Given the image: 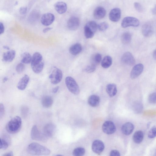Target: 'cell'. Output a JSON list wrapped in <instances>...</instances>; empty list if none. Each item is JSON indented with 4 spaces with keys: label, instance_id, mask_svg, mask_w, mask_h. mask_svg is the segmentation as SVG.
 Masks as SVG:
<instances>
[{
    "label": "cell",
    "instance_id": "obj_1",
    "mask_svg": "<svg viewBox=\"0 0 156 156\" xmlns=\"http://www.w3.org/2000/svg\"><path fill=\"white\" fill-rule=\"evenodd\" d=\"M27 150L30 154L32 155H48L51 153L48 148L36 142H33L29 144Z\"/></svg>",
    "mask_w": 156,
    "mask_h": 156
},
{
    "label": "cell",
    "instance_id": "obj_2",
    "mask_svg": "<svg viewBox=\"0 0 156 156\" xmlns=\"http://www.w3.org/2000/svg\"><path fill=\"white\" fill-rule=\"evenodd\" d=\"M44 62L41 55L38 52H35L32 56L31 62V68L36 73H39L42 70Z\"/></svg>",
    "mask_w": 156,
    "mask_h": 156
},
{
    "label": "cell",
    "instance_id": "obj_3",
    "mask_svg": "<svg viewBox=\"0 0 156 156\" xmlns=\"http://www.w3.org/2000/svg\"><path fill=\"white\" fill-rule=\"evenodd\" d=\"M21 125V119L19 116H16L8 122L6 125V129L9 133L12 134L16 133L20 130Z\"/></svg>",
    "mask_w": 156,
    "mask_h": 156
},
{
    "label": "cell",
    "instance_id": "obj_4",
    "mask_svg": "<svg viewBox=\"0 0 156 156\" xmlns=\"http://www.w3.org/2000/svg\"><path fill=\"white\" fill-rule=\"evenodd\" d=\"M98 29V25L94 21L88 22L84 26V34L87 39L92 38Z\"/></svg>",
    "mask_w": 156,
    "mask_h": 156
},
{
    "label": "cell",
    "instance_id": "obj_5",
    "mask_svg": "<svg viewBox=\"0 0 156 156\" xmlns=\"http://www.w3.org/2000/svg\"><path fill=\"white\" fill-rule=\"evenodd\" d=\"M65 82L67 88L72 93L77 95L80 93L79 87L73 77L70 76L66 77L65 80Z\"/></svg>",
    "mask_w": 156,
    "mask_h": 156
},
{
    "label": "cell",
    "instance_id": "obj_6",
    "mask_svg": "<svg viewBox=\"0 0 156 156\" xmlns=\"http://www.w3.org/2000/svg\"><path fill=\"white\" fill-rule=\"evenodd\" d=\"M140 24V21L136 18L132 16H126L122 20L121 25L123 28L129 27H137Z\"/></svg>",
    "mask_w": 156,
    "mask_h": 156
},
{
    "label": "cell",
    "instance_id": "obj_7",
    "mask_svg": "<svg viewBox=\"0 0 156 156\" xmlns=\"http://www.w3.org/2000/svg\"><path fill=\"white\" fill-rule=\"evenodd\" d=\"M63 74L62 71L59 69L55 68L54 69L49 76V79L51 83L56 84L61 81Z\"/></svg>",
    "mask_w": 156,
    "mask_h": 156
},
{
    "label": "cell",
    "instance_id": "obj_8",
    "mask_svg": "<svg viewBox=\"0 0 156 156\" xmlns=\"http://www.w3.org/2000/svg\"><path fill=\"white\" fill-rule=\"evenodd\" d=\"M30 136L33 140L38 141H44L47 138L43 133L40 131L36 125H34L31 129Z\"/></svg>",
    "mask_w": 156,
    "mask_h": 156
},
{
    "label": "cell",
    "instance_id": "obj_9",
    "mask_svg": "<svg viewBox=\"0 0 156 156\" xmlns=\"http://www.w3.org/2000/svg\"><path fill=\"white\" fill-rule=\"evenodd\" d=\"M121 60L123 63L130 66L133 65L136 62L134 56L129 52L125 53L122 56Z\"/></svg>",
    "mask_w": 156,
    "mask_h": 156
},
{
    "label": "cell",
    "instance_id": "obj_10",
    "mask_svg": "<svg viewBox=\"0 0 156 156\" xmlns=\"http://www.w3.org/2000/svg\"><path fill=\"white\" fill-rule=\"evenodd\" d=\"M102 129L104 132L108 134L114 133L116 130V127L112 121H108L105 122L102 126Z\"/></svg>",
    "mask_w": 156,
    "mask_h": 156
},
{
    "label": "cell",
    "instance_id": "obj_11",
    "mask_svg": "<svg viewBox=\"0 0 156 156\" xmlns=\"http://www.w3.org/2000/svg\"><path fill=\"white\" fill-rule=\"evenodd\" d=\"M55 19V16L52 13L47 12L42 16L41 19V22L43 25L48 26L53 23Z\"/></svg>",
    "mask_w": 156,
    "mask_h": 156
},
{
    "label": "cell",
    "instance_id": "obj_12",
    "mask_svg": "<svg viewBox=\"0 0 156 156\" xmlns=\"http://www.w3.org/2000/svg\"><path fill=\"white\" fill-rule=\"evenodd\" d=\"M80 24L79 19L75 16L70 17L67 22V27L68 28L72 30H77L79 27Z\"/></svg>",
    "mask_w": 156,
    "mask_h": 156
},
{
    "label": "cell",
    "instance_id": "obj_13",
    "mask_svg": "<svg viewBox=\"0 0 156 156\" xmlns=\"http://www.w3.org/2000/svg\"><path fill=\"white\" fill-rule=\"evenodd\" d=\"M56 127L52 123H48L46 124L44 127L43 133L47 138L52 136L55 132Z\"/></svg>",
    "mask_w": 156,
    "mask_h": 156
},
{
    "label": "cell",
    "instance_id": "obj_14",
    "mask_svg": "<svg viewBox=\"0 0 156 156\" xmlns=\"http://www.w3.org/2000/svg\"><path fill=\"white\" fill-rule=\"evenodd\" d=\"M144 68V66L141 63H138L135 65L130 72L131 78L134 79L139 76L143 72Z\"/></svg>",
    "mask_w": 156,
    "mask_h": 156
},
{
    "label": "cell",
    "instance_id": "obj_15",
    "mask_svg": "<svg viewBox=\"0 0 156 156\" xmlns=\"http://www.w3.org/2000/svg\"><path fill=\"white\" fill-rule=\"evenodd\" d=\"M121 14V10L120 9L117 8H113L110 12L109 19L112 22H117L120 20Z\"/></svg>",
    "mask_w": 156,
    "mask_h": 156
},
{
    "label": "cell",
    "instance_id": "obj_16",
    "mask_svg": "<svg viewBox=\"0 0 156 156\" xmlns=\"http://www.w3.org/2000/svg\"><path fill=\"white\" fill-rule=\"evenodd\" d=\"M105 146L104 143L101 140H96L93 143L92 145V149L94 153L100 154L104 150Z\"/></svg>",
    "mask_w": 156,
    "mask_h": 156
},
{
    "label": "cell",
    "instance_id": "obj_17",
    "mask_svg": "<svg viewBox=\"0 0 156 156\" xmlns=\"http://www.w3.org/2000/svg\"><path fill=\"white\" fill-rule=\"evenodd\" d=\"M153 31L152 26L149 23H145L142 27V33L143 35L145 37L151 36L153 34Z\"/></svg>",
    "mask_w": 156,
    "mask_h": 156
},
{
    "label": "cell",
    "instance_id": "obj_18",
    "mask_svg": "<svg viewBox=\"0 0 156 156\" xmlns=\"http://www.w3.org/2000/svg\"><path fill=\"white\" fill-rule=\"evenodd\" d=\"M106 12L105 9L101 6L97 7L94 9L93 15L94 18L97 19H101L105 16Z\"/></svg>",
    "mask_w": 156,
    "mask_h": 156
},
{
    "label": "cell",
    "instance_id": "obj_19",
    "mask_svg": "<svg viewBox=\"0 0 156 156\" xmlns=\"http://www.w3.org/2000/svg\"><path fill=\"white\" fill-rule=\"evenodd\" d=\"M30 78L27 75H25L20 80L17 85L18 89L23 90L25 89L29 81Z\"/></svg>",
    "mask_w": 156,
    "mask_h": 156
},
{
    "label": "cell",
    "instance_id": "obj_20",
    "mask_svg": "<svg viewBox=\"0 0 156 156\" xmlns=\"http://www.w3.org/2000/svg\"><path fill=\"white\" fill-rule=\"evenodd\" d=\"M134 129L133 125L130 122H127L124 124L121 128L122 133L124 135H128L131 134Z\"/></svg>",
    "mask_w": 156,
    "mask_h": 156
},
{
    "label": "cell",
    "instance_id": "obj_21",
    "mask_svg": "<svg viewBox=\"0 0 156 156\" xmlns=\"http://www.w3.org/2000/svg\"><path fill=\"white\" fill-rule=\"evenodd\" d=\"M54 7L57 12L62 14L65 13L67 9L66 4L62 2H56L54 5Z\"/></svg>",
    "mask_w": 156,
    "mask_h": 156
},
{
    "label": "cell",
    "instance_id": "obj_22",
    "mask_svg": "<svg viewBox=\"0 0 156 156\" xmlns=\"http://www.w3.org/2000/svg\"><path fill=\"white\" fill-rule=\"evenodd\" d=\"M16 55L14 50H10L4 53L2 55V60L6 62H10L12 61Z\"/></svg>",
    "mask_w": 156,
    "mask_h": 156
},
{
    "label": "cell",
    "instance_id": "obj_23",
    "mask_svg": "<svg viewBox=\"0 0 156 156\" xmlns=\"http://www.w3.org/2000/svg\"><path fill=\"white\" fill-rule=\"evenodd\" d=\"M106 91L110 97L114 96L116 94L117 91L116 85L113 83L108 84L106 87Z\"/></svg>",
    "mask_w": 156,
    "mask_h": 156
},
{
    "label": "cell",
    "instance_id": "obj_24",
    "mask_svg": "<svg viewBox=\"0 0 156 156\" xmlns=\"http://www.w3.org/2000/svg\"><path fill=\"white\" fill-rule=\"evenodd\" d=\"M82 47L81 44L76 43L72 45L69 48V53L73 55H76L80 53L82 50Z\"/></svg>",
    "mask_w": 156,
    "mask_h": 156
},
{
    "label": "cell",
    "instance_id": "obj_25",
    "mask_svg": "<svg viewBox=\"0 0 156 156\" xmlns=\"http://www.w3.org/2000/svg\"><path fill=\"white\" fill-rule=\"evenodd\" d=\"M10 139L7 135H4L0 138V148L5 150L7 148L10 144Z\"/></svg>",
    "mask_w": 156,
    "mask_h": 156
},
{
    "label": "cell",
    "instance_id": "obj_26",
    "mask_svg": "<svg viewBox=\"0 0 156 156\" xmlns=\"http://www.w3.org/2000/svg\"><path fill=\"white\" fill-rule=\"evenodd\" d=\"M100 99L99 96L95 95L90 96L88 99V104L91 106L95 107L98 106L99 104Z\"/></svg>",
    "mask_w": 156,
    "mask_h": 156
},
{
    "label": "cell",
    "instance_id": "obj_27",
    "mask_svg": "<svg viewBox=\"0 0 156 156\" xmlns=\"http://www.w3.org/2000/svg\"><path fill=\"white\" fill-rule=\"evenodd\" d=\"M53 103V99L51 97L49 96H44L42 99L41 104L44 107L49 108Z\"/></svg>",
    "mask_w": 156,
    "mask_h": 156
},
{
    "label": "cell",
    "instance_id": "obj_28",
    "mask_svg": "<svg viewBox=\"0 0 156 156\" xmlns=\"http://www.w3.org/2000/svg\"><path fill=\"white\" fill-rule=\"evenodd\" d=\"M144 137V133L141 130L136 131L134 134L133 139V141L137 144L140 143L143 141Z\"/></svg>",
    "mask_w": 156,
    "mask_h": 156
},
{
    "label": "cell",
    "instance_id": "obj_29",
    "mask_svg": "<svg viewBox=\"0 0 156 156\" xmlns=\"http://www.w3.org/2000/svg\"><path fill=\"white\" fill-rule=\"evenodd\" d=\"M112 63V59L111 57L109 55H106L102 60L101 66L103 68L107 69L111 66Z\"/></svg>",
    "mask_w": 156,
    "mask_h": 156
},
{
    "label": "cell",
    "instance_id": "obj_30",
    "mask_svg": "<svg viewBox=\"0 0 156 156\" xmlns=\"http://www.w3.org/2000/svg\"><path fill=\"white\" fill-rule=\"evenodd\" d=\"M132 36L129 32H126L123 33L121 37L122 42L124 44H127L129 43L131 40Z\"/></svg>",
    "mask_w": 156,
    "mask_h": 156
},
{
    "label": "cell",
    "instance_id": "obj_31",
    "mask_svg": "<svg viewBox=\"0 0 156 156\" xmlns=\"http://www.w3.org/2000/svg\"><path fill=\"white\" fill-rule=\"evenodd\" d=\"M21 62L25 64H29L31 63L32 56L28 52H25L22 55Z\"/></svg>",
    "mask_w": 156,
    "mask_h": 156
},
{
    "label": "cell",
    "instance_id": "obj_32",
    "mask_svg": "<svg viewBox=\"0 0 156 156\" xmlns=\"http://www.w3.org/2000/svg\"><path fill=\"white\" fill-rule=\"evenodd\" d=\"M40 17V14L37 11H33L30 14L28 20L31 22L37 21Z\"/></svg>",
    "mask_w": 156,
    "mask_h": 156
},
{
    "label": "cell",
    "instance_id": "obj_33",
    "mask_svg": "<svg viewBox=\"0 0 156 156\" xmlns=\"http://www.w3.org/2000/svg\"><path fill=\"white\" fill-rule=\"evenodd\" d=\"M101 55L99 53L94 54L92 58V64L97 65L99 64L101 60Z\"/></svg>",
    "mask_w": 156,
    "mask_h": 156
},
{
    "label": "cell",
    "instance_id": "obj_34",
    "mask_svg": "<svg viewBox=\"0 0 156 156\" xmlns=\"http://www.w3.org/2000/svg\"><path fill=\"white\" fill-rule=\"evenodd\" d=\"M85 149L81 147L75 148L73 151V154L76 156H81L83 155L85 153Z\"/></svg>",
    "mask_w": 156,
    "mask_h": 156
},
{
    "label": "cell",
    "instance_id": "obj_35",
    "mask_svg": "<svg viewBox=\"0 0 156 156\" xmlns=\"http://www.w3.org/2000/svg\"><path fill=\"white\" fill-rule=\"evenodd\" d=\"M25 69V65L23 63H18L16 65V71L19 74L23 73Z\"/></svg>",
    "mask_w": 156,
    "mask_h": 156
},
{
    "label": "cell",
    "instance_id": "obj_36",
    "mask_svg": "<svg viewBox=\"0 0 156 156\" xmlns=\"http://www.w3.org/2000/svg\"><path fill=\"white\" fill-rule=\"evenodd\" d=\"M108 27V24L105 22H103L98 25V29L101 31H104L106 30Z\"/></svg>",
    "mask_w": 156,
    "mask_h": 156
},
{
    "label": "cell",
    "instance_id": "obj_37",
    "mask_svg": "<svg viewBox=\"0 0 156 156\" xmlns=\"http://www.w3.org/2000/svg\"><path fill=\"white\" fill-rule=\"evenodd\" d=\"M96 65L92 64L87 66L85 69V71L88 73H91L94 72L96 69Z\"/></svg>",
    "mask_w": 156,
    "mask_h": 156
},
{
    "label": "cell",
    "instance_id": "obj_38",
    "mask_svg": "<svg viewBox=\"0 0 156 156\" xmlns=\"http://www.w3.org/2000/svg\"><path fill=\"white\" fill-rule=\"evenodd\" d=\"M148 136L150 138H153L156 136V127H152L149 131Z\"/></svg>",
    "mask_w": 156,
    "mask_h": 156
},
{
    "label": "cell",
    "instance_id": "obj_39",
    "mask_svg": "<svg viewBox=\"0 0 156 156\" xmlns=\"http://www.w3.org/2000/svg\"><path fill=\"white\" fill-rule=\"evenodd\" d=\"M29 112V109L28 107L26 106H23L21 108V113L22 116L25 118L27 116Z\"/></svg>",
    "mask_w": 156,
    "mask_h": 156
},
{
    "label": "cell",
    "instance_id": "obj_40",
    "mask_svg": "<svg viewBox=\"0 0 156 156\" xmlns=\"http://www.w3.org/2000/svg\"><path fill=\"white\" fill-rule=\"evenodd\" d=\"M148 100L151 103H156V93L151 94L149 96Z\"/></svg>",
    "mask_w": 156,
    "mask_h": 156
},
{
    "label": "cell",
    "instance_id": "obj_41",
    "mask_svg": "<svg viewBox=\"0 0 156 156\" xmlns=\"http://www.w3.org/2000/svg\"><path fill=\"white\" fill-rule=\"evenodd\" d=\"M134 5L135 9L139 12H142L143 11V9L142 5L138 2H135Z\"/></svg>",
    "mask_w": 156,
    "mask_h": 156
},
{
    "label": "cell",
    "instance_id": "obj_42",
    "mask_svg": "<svg viewBox=\"0 0 156 156\" xmlns=\"http://www.w3.org/2000/svg\"><path fill=\"white\" fill-rule=\"evenodd\" d=\"M142 106L141 104L139 102H136L135 103L134 106L135 110L136 112H139L142 109Z\"/></svg>",
    "mask_w": 156,
    "mask_h": 156
},
{
    "label": "cell",
    "instance_id": "obj_43",
    "mask_svg": "<svg viewBox=\"0 0 156 156\" xmlns=\"http://www.w3.org/2000/svg\"><path fill=\"white\" fill-rule=\"evenodd\" d=\"M5 112V108L3 104L1 103L0 104V117L1 119L3 116Z\"/></svg>",
    "mask_w": 156,
    "mask_h": 156
},
{
    "label": "cell",
    "instance_id": "obj_44",
    "mask_svg": "<svg viewBox=\"0 0 156 156\" xmlns=\"http://www.w3.org/2000/svg\"><path fill=\"white\" fill-rule=\"evenodd\" d=\"M110 155L112 156H119V152L116 150H112L110 153Z\"/></svg>",
    "mask_w": 156,
    "mask_h": 156
},
{
    "label": "cell",
    "instance_id": "obj_45",
    "mask_svg": "<svg viewBox=\"0 0 156 156\" xmlns=\"http://www.w3.org/2000/svg\"><path fill=\"white\" fill-rule=\"evenodd\" d=\"M27 8L26 7H22L19 9V12L21 15H24L27 12Z\"/></svg>",
    "mask_w": 156,
    "mask_h": 156
},
{
    "label": "cell",
    "instance_id": "obj_46",
    "mask_svg": "<svg viewBox=\"0 0 156 156\" xmlns=\"http://www.w3.org/2000/svg\"><path fill=\"white\" fill-rule=\"evenodd\" d=\"M5 28L3 23L1 22L0 23V34H3L4 32Z\"/></svg>",
    "mask_w": 156,
    "mask_h": 156
},
{
    "label": "cell",
    "instance_id": "obj_47",
    "mask_svg": "<svg viewBox=\"0 0 156 156\" xmlns=\"http://www.w3.org/2000/svg\"><path fill=\"white\" fill-rule=\"evenodd\" d=\"M3 156H13V153L12 151H10L2 155Z\"/></svg>",
    "mask_w": 156,
    "mask_h": 156
},
{
    "label": "cell",
    "instance_id": "obj_48",
    "mask_svg": "<svg viewBox=\"0 0 156 156\" xmlns=\"http://www.w3.org/2000/svg\"><path fill=\"white\" fill-rule=\"evenodd\" d=\"M59 89V87L57 86L56 87H55L52 90V92L53 93H56L57 91H58Z\"/></svg>",
    "mask_w": 156,
    "mask_h": 156
},
{
    "label": "cell",
    "instance_id": "obj_49",
    "mask_svg": "<svg viewBox=\"0 0 156 156\" xmlns=\"http://www.w3.org/2000/svg\"><path fill=\"white\" fill-rule=\"evenodd\" d=\"M51 29H52V28H51V27H48L46 28L43 29V32L44 33H45L47 32L48 31L50 30Z\"/></svg>",
    "mask_w": 156,
    "mask_h": 156
},
{
    "label": "cell",
    "instance_id": "obj_50",
    "mask_svg": "<svg viewBox=\"0 0 156 156\" xmlns=\"http://www.w3.org/2000/svg\"><path fill=\"white\" fill-rule=\"evenodd\" d=\"M152 12L153 14H156V5H155L152 9Z\"/></svg>",
    "mask_w": 156,
    "mask_h": 156
},
{
    "label": "cell",
    "instance_id": "obj_51",
    "mask_svg": "<svg viewBox=\"0 0 156 156\" xmlns=\"http://www.w3.org/2000/svg\"><path fill=\"white\" fill-rule=\"evenodd\" d=\"M153 56L154 58L156 60V49L153 51Z\"/></svg>",
    "mask_w": 156,
    "mask_h": 156
},
{
    "label": "cell",
    "instance_id": "obj_52",
    "mask_svg": "<svg viewBox=\"0 0 156 156\" xmlns=\"http://www.w3.org/2000/svg\"><path fill=\"white\" fill-rule=\"evenodd\" d=\"M3 48L7 50H9V48L8 46H4L3 47Z\"/></svg>",
    "mask_w": 156,
    "mask_h": 156
},
{
    "label": "cell",
    "instance_id": "obj_53",
    "mask_svg": "<svg viewBox=\"0 0 156 156\" xmlns=\"http://www.w3.org/2000/svg\"><path fill=\"white\" fill-rule=\"evenodd\" d=\"M8 78L6 77H5L3 79V82H5L7 81L8 80Z\"/></svg>",
    "mask_w": 156,
    "mask_h": 156
}]
</instances>
